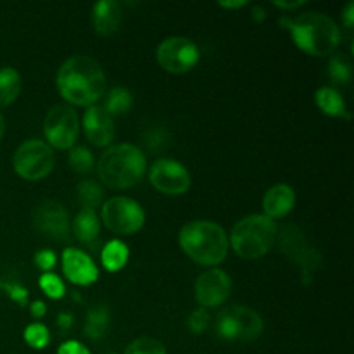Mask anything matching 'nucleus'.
I'll return each mask as SVG.
<instances>
[{"instance_id": "f257e3e1", "label": "nucleus", "mask_w": 354, "mask_h": 354, "mask_svg": "<svg viewBox=\"0 0 354 354\" xmlns=\"http://www.w3.org/2000/svg\"><path fill=\"white\" fill-rule=\"evenodd\" d=\"M57 90L73 106H95L106 92V75L92 57L73 55L59 68Z\"/></svg>"}, {"instance_id": "f03ea898", "label": "nucleus", "mask_w": 354, "mask_h": 354, "mask_svg": "<svg viewBox=\"0 0 354 354\" xmlns=\"http://www.w3.org/2000/svg\"><path fill=\"white\" fill-rule=\"evenodd\" d=\"M280 23L290 31L294 44L315 57L334 54L341 41L339 26L322 12H303L294 19H280Z\"/></svg>"}, {"instance_id": "7ed1b4c3", "label": "nucleus", "mask_w": 354, "mask_h": 354, "mask_svg": "<svg viewBox=\"0 0 354 354\" xmlns=\"http://www.w3.org/2000/svg\"><path fill=\"white\" fill-rule=\"evenodd\" d=\"M178 242L182 251L197 265L216 266L228 254L227 232L213 221H190L180 230Z\"/></svg>"}, {"instance_id": "20e7f679", "label": "nucleus", "mask_w": 354, "mask_h": 354, "mask_svg": "<svg viewBox=\"0 0 354 354\" xmlns=\"http://www.w3.org/2000/svg\"><path fill=\"white\" fill-rule=\"evenodd\" d=\"M97 171L111 189H130L140 183L147 171L145 154L131 144L113 145L100 156Z\"/></svg>"}, {"instance_id": "39448f33", "label": "nucleus", "mask_w": 354, "mask_h": 354, "mask_svg": "<svg viewBox=\"0 0 354 354\" xmlns=\"http://www.w3.org/2000/svg\"><path fill=\"white\" fill-rule=\"evenodd\" d=\"M279 227L265 214H251L237 221L232 230L230 244L235 254L244 259H258L275 244Z\"/></svg>"}, {"instance_id": "423d86ee", "label": "nucleus", "mask_w": 354, "mask_h": 354, "mask_svg": "<svg viewBox=\"0 0 354 354\" xmlns=\"http://www.w3.org/2000/svg\"><path fill=\"white\" fill-rule=\"evenodd\" d=\"M263 318L248 306H230L218 315L216 332L227 341L251 342L263 334Z\"/></svg>"}, {"instance_id": "0eeeda50", "label": "nucleus", "mask_w": 354, "mask_h": 354, "mask_svg": "<svg viewBox=\"0 0 354 354\" xmlns=\"http://www.w3.org/2000/svg\"><path fill=\"white\" fill-rule=\"evenodd\" d=\"M12 166L14 171L21 178L28 180V182H38L50 175V171L54 169V152L47 142L31 138V140L23 142L16 149Z\"/></svg>"}, {"instance_id": "6e6552de", "label": "nucleus", "mask_w": 354, "mask_h": 354, "mask_svg": "<svg viewBox=\"0 0 354 354\" xmlns=\"http://www.w3.org/2000/svg\"><path fill=\"white\" fill-rule=\"evenodd\" d=\"M102 221L113 234L131 235L144 227L145 213L137 201L113 197L102 204Z\"/></svg>"}, {"instance_id": "1a4fd4ad", "label": "nucleus", "mask_w": 354, "mask_h": 354, "mask_svg": "<svg viewBox=\"0 0 354 354\" xmlns=\"http://www.w3.org/2000/svg\"><path fill=\"white\" fill-rule=\"evenodd\" d=\"M80 131L78 113L71 106L59 104L48 111L44 123V133L48 145L55 149H71Z\"/></svg>"}, {"instance_id": "9d476101", "label": "nucleus", "mask_w": 354, "mask_h": 354, "mask_svg": "<svg viewBox=\"0 0 354 354\" xmlns=\"http://www.w3.org/2000/svg\"><path fill=\"white\" fill-rule=\"evenodd\" d=\"M156 59L165 71L182 75L199 62V48L185 37H169L158 45Z\"/></svg>"}, {"instance_id": "9b49d317", "label": "nucleus", "mask_w": 354, "mask_h": 354, "mask_svg": "<svg viewBox=\"0 0 354 354\" xmlns=\"http://www.w3.org/2000/svg\"><path fill=\"white\" fill-rule=\"evenodd\" d=\"M149 182L166 196H182L190 189V173L175 159H159L149 169Z\"/></svg>"}, {"instance_id": "f8f14e48", "label": "nucleus", "mask_w": 354, "mask_h": 354, "mask_svg": "<svg viewBox=\"0 0 354 354\" xmlns=\"http://www.w3.org/2000/svg\"><path fill=\"white\" fill-rule=\"evenodd\" d=\"M277 237H279V244L282 248V251L294 263H297L303 268L304 275H308V272H313V270H317L320 266V254H318L317 249L311 248L306 235L296 225H287V227H283L277 234Z\"/></svg>"}, {"instance_id": "ddd939ff", "label": "nucleus", "mask_w": 354, "mask_h": 354, "mask_svg": "<svg viewBox=\"0 0 354 354\" xmlns=\"http://www.w3.org/2000/svg\"><path fill=\"white\" fill-rule=\"evenodd\" d=\"M33 223L38 232L54 241H68L71 232L68 211L57 201H44L33 213Z\"/></svg>"}, {"instance_id": "4468645a", "label": "nucleus", "mask_w": 354, "mask_h": 354, "mask_svg": "<svg viewBox=\"0 0 354 354\" xmlns=\"http://www.w3.org/2000/svg\"><path fill=\"white\" fill-rule=\"evenodd\" d=\"M232 280L223 270H207L197 279L196 282V297L201 308H216L221 306L230 297Z\"/></svg>"}, {"instance_id": "2eb2a0df", "label": "nucleus", "mask_w": 354, "mask_h": 354, "mask_svg": "<svg viewBox=\"0 0 354 354\" xmlns=\"http://www.w3.org/2000/svg\"><path fill=\"white\" fill-rule=\"evenodd\" d=\"M62 272L76 286H92L99 279V268L86 252L69 248L62 254Z\"/></svg>"}, {"instance_id": "dca6fc26", "label": "nucleus", "mask_w": 354, "mask_h": 354, "mask_svg": "<svg viewBox=\"0 0 354 354\" xmlns=\"http://www.w3.org/2000/svg\"><path fill=\"white\" fill-rule=\"evenodd\" d=\"M83 128L85 135L97 147H106L113 142L116 128L109 114L104 111L102 106H90L83 116Z\"/></svg>"}, {"instance_id": "f3484780", "label": "nucleus", "mask_w": 354, "mask_h": 354, "mask_svg": "<svg viewBox=\"0 0 354 354\" xmlns=\"http://www.w3.org/2000/svg\"><path fill=\"white\" fill-rule=\"evenodd\" d=\"M294 206H296V192L292 190V187L286 185V183L273 185L263 199L265 216H268L270 220L286 218L294 209Z\"/></svg>"}, {"instance_id": "a211bd4d", "label": "nucleus", "mask_w": 354, "mask_h": 354, "mask_svg": "<svg viewBox=\"0 0 354 354\" xmlns=\"http://www.w3.org/2000/svg\"><path fill=\"white\" fill-rule=\"evenodd\" d=\"M121 19H123V12L118 2L113 0H102L93 6L92 10V23L93 28L102 37H111L116 33L121 26Z\"/></svg>"}, {"instance_id": "6ab92c4d", "label": "nucleus", "mask_w": 354, "mask_h": 354, "mask_svg": "<svg viewBox=\"0 0 354 354\" xmlns=\"http://www.w3.org/2000/svg\"><path fill=\"white\" fill-rule=\"evenodd\" d=\"M71 230L76 235V239L83 244H95L100 234V220L95 211L82 207V211L76 214L75 221H73Z\"/></svg>"}, {"instance_id": "aec40b11", "label": "nucleus", "mask_w": 354, "mask_h": 354, "mask_svg": "<svg viewBox=\"0 0 354 354\" xmlns=\"http://www.w3.org/2000/svg\"><path fill=\"white\" fill-rule=\"evenodd\" d=\"M315 100H317V106L320 107L322 113L327 114V116L341 118L346 116L349 120L351 114L346 113V102L341 97V93L337 90L330 88V86H322V88L317 90L315 93Z\"/></svg>"}, {"instance_id": "412c9836", "label": "nucleus", "mask_w": 354, "mask_h": 354, "mask_svg": "<svg viewBox=\"0 0 354 354\" xmlns=\"http://www.w3.org/2000/svg\"><path fill=\"white\" fill-rule=\"evenodd\" d=\"M109 330V310L107 306L97 304V306L90 308L86 313L85 322V335L92 341H99Z\"/></svg>"}, {"instance_id": "4be33fe9", "label": "nucleus", "mask_w": 354, "mask_h": 354, "mask_svg": "<svg viewBox=\"0 0 354 354\" xmlns=\"http://www.w3.org/2000/svg\"><path fill=\"white\" fill-rule=\"evenodd\" d=\"M21 76L14 68H0V107H7L19 97Z\"/></svg>"}, {"instance_id": "5701e85b", "label": "nucleus", "mask_w": 354, "mask_h": 354, "mask_svg": "<svg viewBox=\"0 0 354 354\" xmlns=\"http://www.w3.org/2000/svg\"><path fill=\"white\" fill-rule=\"evenodd\" d=\"M128 256H130V251H128L127 244H123L121 241H111L102 249L100 259L107 272H120L127 265Z\"/></svg>"}, {"instance_id": "b1692460", "label": "nucleus", "mask_w": 354, "mask_h": 354, "mask_svg": "<svg viewBox=\"0 0 354 354\" xmlns=\"http://www.w3.org/2000/svg\"><path fill=\"white\" fill-rule=\"evenodd\" d=\"M131 104H133V97L131 93L128 92L127 88L123 86H116V88L111 90L109 93L106 95V102H104V111L109 114L111 118L113 116H123L130 111Z\"/></svg>"}, {"instance_id": "393cba45", "label": "nucleus", "mask_w": 354, "mask_h": 354, "mask_svg": "<svg viewBox=\"0 0 354 354\" xmlns=\"http://www.w3.org/2000/svg\"><path fill=\"white\" fill-rule=\"evenodd\" d=\"M328 76L335 85H348L353 78V62L349 55H332L330 61H328Z\"/></svg>"}, {"instance_id": "a878e982", "label": "nucleus", "mask_w": 354, "mask_h": 354, "mask_svg": "<svg viewBox=\"0 0 354 354\" xmlns=\"http://www.w3.org/2000/svg\"><path fill=\"white\" fill-rule=\"evenodd\" d=\"M76 196H78L80 203L85 209L95 211V207L102 204L104 192L99 183L93 182V180H82L76 187Z\"/></svg>"}, {"instance_id": "bb28decb", "label": "nucleus", "mask_w": 354, "mask_h": 354, "mask_svg": "<svg viewBox=\"0 0 354 354\" xmlns=\"http://www.w3.org/2000/svg\"><path fill=\"white\" fill-rule=\"evenodd\" d=\"M68 161L73 171L80 175H86L93 169V154L86 147H73Z\"/></svg>"}, {"instance_id": "cd10ccee", "label": "nucleus", "mask_w": 354, "mask_h": 354, "mask_svg": "<svg viewBox=\"0 0 354 354\" xmlns=\"http://www.w3.org/2000/svg\"><path fill=\"white\" fill-rule=\"evenodd\" d=\"M124 354H166V348L158 339L140 337L127 346Z\"/></svg>"}, {"instance_id": "c85d7f7f", "label": "nucleus", "mask_w": 354, "mask_h": 354, "mask_svg": "<svg viewBox=\"0 0 354 354\" xmlns=\"http://www.w3.org/2000/svg\"><path fill=\"white\" fill-rule=\"evenodd\" d=\"M24 341H26L28 346H31V348L44 349L45 346L50 342V334H48V328L41 324L28 325L26 330H24Z\"/></svg>"}, {"instance_id": "c756f323", "label": "nucleus", "mask_w": 354, "mask_h": 354, "mask_svg": "<svg viewBox=\"0 0 354 354\" xmlns=\"http://www.w3.org/2000/svg\"><path fill=\"white\" fill-rule=\"evenodd\" d=\"M38 283H40V289L48 297H52V299H61L66 292V287L62 283V280L57 275H54V273H44Z\"/></svg>"}, {"instance_id": "7c9ffc66", "label": "nucleus", "mask_w": 354, "mask_h": 354, "mask_svg": "<svg viewBox=\"0 0 354 354\" xmlns=\"http://www.w3.org/2000/svg\"><path fill=\"white\" fill-rule=\"evenodd\" d=\"M207 325H209V313L204 308H199L189 317V328L194 334H203Z\"/></svg>"}, {"instance_id": "2f4dec72", "label": "nucleus", "mask_w": 354, "mask_h": 354, "mask_svg": "<svg viewBox=\"0 0 354 354\" xmlns=\"http://www.w3.org/2000/svg\"><path fill=\"white\" fill-rule=\"evenodd\" d=\"M35 265L44 272H48L55 266V254L52 251H40L35 254Z\"/></svg>"}, {"instance_id": "473e14b6", "label": "nucleus", "mask_w": 354, "mask_h": 354, "mask_svg": "<svg viewBox=\"0 0 354 354\" xmlns=\"http://www.w3.org/2000/svg\"><path fill=\"white\" fill-rule=\"evenodd\" d=\"M57 354H90V351L85 348V346L80 344V342L68 341L64 342V344H61Z\"/></svg>"}, {"instance_id": "72a5a7b5", "label": "nucleus", "mask_w": 354, "mask_h": 354, "mask_svg": "<svg viewBox=\"0 0 354 354\" xmlns=\"http://www.w3.org/2000/svg\"><path fill=\"white\" fill-rule=\"evenodd\" d=\"M147 137L149 138H145V144H147V147L151 151H158L159 147H162V142L166 140V135L161 130H152Z\"/></svg>"}, {"instance_id": "f704fd0d", "label": "nucleus", "mask_w": 354, "mask_h": 354, "mask_svg": "<svg viewBox=\"0 0 354 354\" xmlns=\"http://www.w3.org/2000/svg\"><path fill=\"white\" fill-rule=\"evenodd\" d=\"M7 290H9L10 299H14V301H16V303H19V304L26 303L28 290L24 289V287H21V286H9V287H7Z\"/></svg>"}, {"instance_id": "c9c22d12", "label": "nucleus", "mask_w": 354, "mask_h": 354, "mask_svg": "<svg viewBox=\"0 0 354 354\" xmlns=\"http://www.w3.org/2000/svg\"><path fill=\"white\" fill-rule=\"evenodd\" d=\"M342 17H344V26L351 31L353 30V17H354V3L353 2H349L348 6H346Z\"/></svg>"}, {"instance_id": "e433bc0d", "label": "nucleus", "mask_w": 354, "mask_h": 354, "mask_svg": "<svg viewBox=\"0 0 354 354\" xmlns=\"http://www.w3.org/2000/svg\"><path fill=\"white\" fill-rule=\"evenodd\" d=\"M45 313H47V308H45V304L41 303V301H35V303L31 304V315H33L35 318H41Z\"/></svg>"}, {"instance_id": "4c0bfd02", "label": "nucleus", "mask_w": 354, "mask_h": 354, "mask_svg": "<svg viewBox=\"0 0 354 354\" xmlns=\"http://www.w3.org/2000/svg\"><path fill=\"white\" fill-rule=\"evenodd\" d=\"M57 325H59V327H61V328H64V330H68V328L73 325V317H71V315H69V313L59 315Z\"/></svg>"}, {"instance_id": "58836bf2", "label": "nucleus", "mask_w": 354, "mask_h": 354, "mask_svg": "<svg viewBox=\"0 0 354 354\" xmlns=\"http://www.w3.org/2000/svg\"><path fill=\"white\" fill-rule=\"evenodd\" d=\"M275 6L277 7H282V9H296V7H301L303 6V2H299V0H297V2H275Z\"/></svg>"}, {"instance_id": "ea45409f", "label": "nucleus", "mask_w": 354, "mask_h": 354, "mask_svg": "<svg viewBox=\"0 0 354 354\" xmlns=\"http://www.w3.org/2000/svg\"><path fill=\"white\" fill-rule=\"evenodd\" d=\"M221 7H227V9H239V7L245 6V0H241V2H220Z\"/></svg>"}, {"instance_id": "a19ab883", "label": "nucleus", "mask_w": 354, "mask_h": 354, "mask_svg": "<svg viewBox=\"0 0 354 354\" xmlns=\"http://www.w3.org/2000/svg\"><path fill=\"white\" fill-rule=\"evenodd\" d=\"M3 131H6V120H3L2 113H0V140H2L3 137Z\"/></svg>"}, {"instance_id": "79ce46f5", "label": "nucleus", "mask_w": 354, "mask_h": 354, "mask_svg": "<svg viewBox=\"0 0 354 354\" xmlns=\"http://www.w3.org/2000/svg\"><path fill=\"white\" fill-rule=\"evenodd\" d=\"M109 354H116V353H109Z\"/></svg>"}]
</instances>
